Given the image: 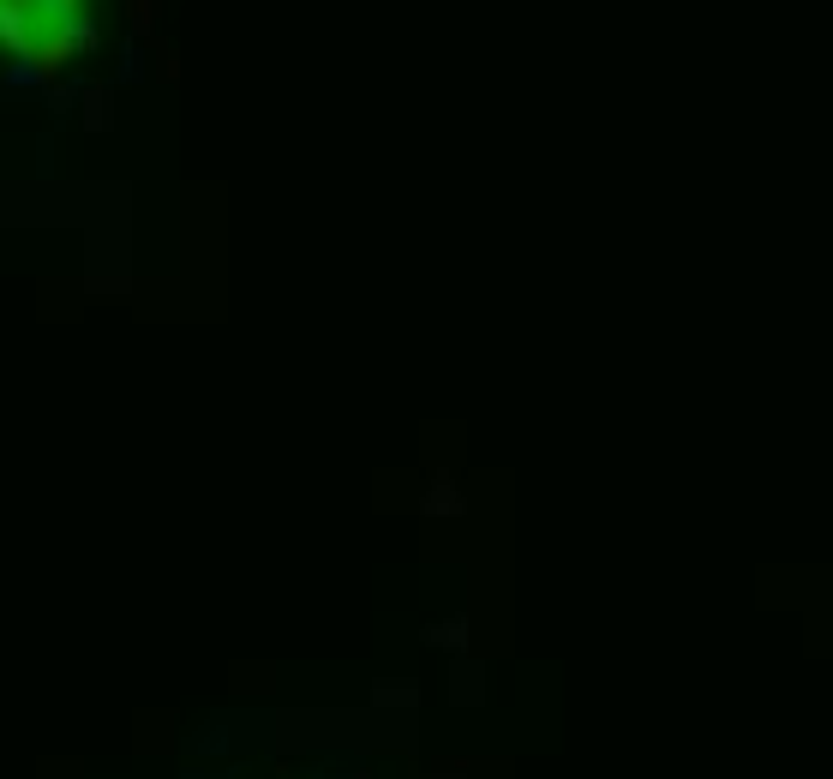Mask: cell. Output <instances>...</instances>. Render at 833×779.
I'll use <instances>...</instances> for the list:
<instances>
[{
    "instance_id": "3957f363",
    "label": "cell",
    "mask_w": 833,
    "mask_h": 779,
    "mask_svg": "<svg viewBox=\"0 0 833 779\" xmlns=\"http://www.w3.org/2000/svg\"><path fill=\"white\" fill-rule=\"evenodd\" d=\"M60 36L72 42V54H96V48H102V24H96V18H66Z\"/></svg>"
},
{
    "instance_id": "5b68a950",
    "label": "cell",
    "mask_w": 833,
    "mask_h": 779,
    "mask_svg": "<svg viewBox=\"0 0 833 779\" xmlns=\"http://www.w3.org/2000/svg\"><path fill=\"white\" fill-rule=\"evenodd\" d=\"M0 84H6V90H30V84H42V72H36V60L24 54V60H12V66L0 72Z\"/></svg>"
},
{
    "instance_id": "7a4b0ae2",
    "label": "cell",
    "mask_w": 833,
    "mask_h": 779,
    "mask_svg": "<svg viewBox=\"0 0 833 779\" xmlns=\"http://www.w3.org/2000/svg\"><path fill=\"white\" fill-rule=\"evenodd\" d=\"M30 60H36V72H42V84H54V78H60V66L72 60V42H66L60 30H54V36H48L42 48H30Z\"/></svg>"
},
{
    "instance_id": "277c9868",
    "label": "cell",
    "mask_w": 833,
    "mask_h": 779,
    "mask_svg": "<svg viewBox=\"0 0 833 779\" xmlns=\"http://www.w3.org/2000/svg\"><path fill=\"white\" fill-rule=\"evenodd\" d=\"M78 102H84V120L102 132V126H108V84H84V90H78Z\"/></svg>"
},
{
    "instance_id": "52a82bcc",
    "label": "cell",
    "mask_w": 833,
    "mask_h": 779,
    "mask_svg": "<svg viewBox=\"0 0 833 779\" xmlns=\"http://www.w3.org/2000/svg\"><path fill=\"white\" fill-rule=\"evenodd\" d=\"M150 12H156V0H126V24H132L138 36L150 30Z\"/></svg>"
},
{
    "instance_id": "6da1fadb",
    "label": "cell",
    "mask_w": 833,
    "mask_h": 779,
    "mask_svg": "<svg viewBox=\"0 0 833 779\" xmlns=\"http://www.w3.org/2000/svg\"><path fill=\"white\" fill-rule=\"evenodd\" d=\"M0 42H6L18 60L36 48V42H30V6H24V0H0Z\"/></svg>"
},
{
    "instance_id": "8992f818",
    "label": "cell",
    "mask_w": 833,
    "mask_h": 779,
    "mask_svg": "<svg viewBox=\"0 0 833 779\" xmlns=\"http://www.w3.org/2000/svg\"><path fill=\"white\" fill-rule=\"evenodd\" d=\"M138 72H144V54H138V42H126V54H120V72H114V78H120V84H132Z\"/></svg>"
},
{
    "instance_id": "ba28073f",
    "label": "cell",
    "mask_w": 833,
    "mask_h": 779,
    "mask_svg": "<svg viewBox=\"0 0 833 779\" xmlns=\"http://www.w3.org/2000/svg\"><path fill=\"white\" fill-rule=\"evenodd\" d=\"M36 6H42V12H48L54 24H66V18H78V0H36Z\"/></svg>"
},
{
    "instance_id": "9c48e42d",
    "label": "cell",
    "mask_w": 833,
    "mask_h": 779,
    "mask_svg": "<svg viewBox=\"0 0 833 779\" xmlns=\"http://www.w3.org/2000/svg\"><path fill=\"white\" fill-rule=\"evenodd\" d=\"M72 108V84H48V114H66Z\"/></svg>"
}]
</instances>
